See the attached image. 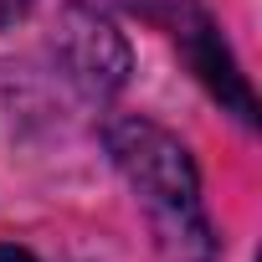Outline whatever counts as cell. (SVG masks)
Here are the masks:
<instances>
[{
	"instance_id": "1",
	"label": "cell",
	"mask_w": 262,
	"mask_h": 262,
	"mask_svg": "<svg viewBox=\"0 0 262 262\" xmlns=\"http://www.w3.org/2000/svg\"><path fill=\"white\" fill-rule=\"evenodd\" d=\"M108 155L123 170V180L134 185V195L155 226V242L165 247L170 262H211L216 257V236L201 211L195 165L170 128H160L149 118H113Z\"/></svg>"
},
{
	"instance_id": "2",
	"label": "cell",
	"mask_w": 262,
	"mask_h": 262,
	"mask_svg": "<svg viewBox=\"0 0 262 262\" xmlns=\"http://www.w3.org/2000/svg\"><path fill=\"white\" fill-rule=\"evenodd\" d=\"M144 21H155V26H165L170 31V41L185 52V62H190V72L221 98V108H231L247 128L257 123V98H252V82L242 77V67H236V57L226 52V41H221V31H216V21L195 6V0H128Z\"/></svg>"
},
{
	"instance_id": "3",
	"label": "cell",
	"mask_w": 262,
	"mask_h": 262,
	"mask_svg": "<svg viewBox=\"0 0 262 262\" xmlns=\"http://www.w3.org/2000/svg\"><path fill=\"white\" fill-rule=\"evenodd\" d=\"M57 52H62L67 72H72L88 93H98V98L118 93L123 77H128V47H123V36H118L98 11H88V6H72V11L62 16Z\"/></svg>"
},
{
	"instance_id": "4",
	"label": "cell",
	"mask_w": 262,
	"mask_h": 262,
	"mask_svg": "<svg viewBox=\"0 0 262 262\" xmlns=\"http://www.w3.org/2000/svg\"><path fill=\"white\" fill-rule=\"evenodd\" d=\"M31 6H36V0H0V26H16Z\"/></svg>"
},
{
	"instance_id": "5",
	"label": "cell",
	"mask_w": 262,
	"mask_h": 262,
	"mask_svg": "<svg viewBox=\"0 0 262 262\" xmlns=\"http://www.w3.org/2000/svg\"><path fill=\"white\" fill-rule=\"evenodd\" d=\"M0 262H36V257L21 252V247H0Z\"/></svg>"
}]
</instances>
